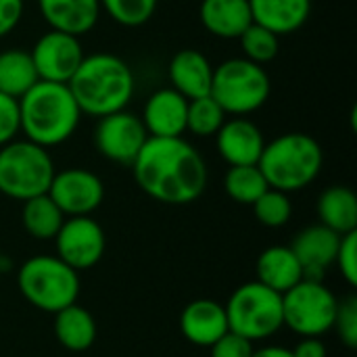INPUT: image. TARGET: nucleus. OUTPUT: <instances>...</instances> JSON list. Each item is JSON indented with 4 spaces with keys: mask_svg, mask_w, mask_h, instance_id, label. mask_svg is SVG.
I'll list each match as a JSON object with an SVG mask.
<instances>
[{
    "mask_svg": "<svg viewBox=\"0 0 357 357\" xmlns=\"http://www.w3.org/2000/svg\"><path fill=\"white\" fill-rule=\"evenodd\" d=\"M130 167L140 190L165 205H188L207 188L205 159L182 136H149Z\"/></svg>",
    "mask_w": 357,
    "mask_h": 357,
    "instance_id": "1",
    "label": "nucleus"
},
{
    "mask_svg": "<svg viewBox=\"0 0 357 357\" xmlns=\"http://www.w3.org/2000/svg\"><path fill=\"white\" fill-rule=\"evenodd\" d=\"M82 115L67 84L38 79L19 98L21 132L44 149L67 142L75 134Z\"/></svg>",
    "mask_w": 357,
    "mask_h": 357,
    "instance_id": "2",
    "label": "nucleus"
},
{
    "mask_svg": "<svg viewBox=\"0 0 357 357\" xmlns=\"http://www.w3.org/2000/svg\"><path fill=\"white\" fill-rule=\"evenodd\" d=\"M67 86L82 113L100 119L130 105L134 96V73L121 56L94 52L84 56Z\"/></svg>",
    "mask_w": 357,
    "mask_h": 357,
    "instance_id": "3",
    "label": "nucleus"
},
{
    "mask_svg": "<svg viewBox=\"0 0 357 357\" xmlns=\"http://www.w3.org/2000/svg\"><path fill=\"white\" fill-rule=\"evenodd\" d=\"M324 151L316 138L303 132H289L266 142L257 161L270 188L295 192L310 186L322 172Z\"/></svg>",
    "mask_w": 357,
    "mask_h": 357,
    "instance_id": "4",
    "label": "nucleus"
},
{
    "mask_svg": "<svg viewBox=\"0 0 357 357\" xmlns=\"http://www.w3.org/2000/svg\"><path fill=\"white\" fill-rule=\"evenodd\" d=\"M17 287L23 299L46 314H56L79 297V276L56 255L29 257L19 274Z\"/></svg>",
    "mask_w": 357,
    "mask_h": 357,
    "instance_id": "5",
    "label": "nucleus"
},
{
    "mask_svg": "<svg viewBox=\"0 0 357 357\" xmlns=\"http://www.w3.org/2000/svg\"><path fill=\"white\" fill-rule=\"evenodd\" d=\"M54 163L48 149L23 138L0 146V192L15 201L46 195L54 178Z\"/></svg>",
    "mask_w": 357,
    "mask_h": 357,
    "instance_id": "6",
    "label": "nucleus"
},
{
    "mask_svg": "<svg viewBox=\"0 0 357 357\" xmlns=\"http://www.w3.org/2000/svg\"><path fill=\"white\" fill-rule=\"evenodd\" d=\"M272 84L268 71L249 59H228L213 67L209 94L226 115L245 117L266 105Z\"/></svg>",
    "mask_w": 357,
    "mask_h": 357,
    "instance_id": "7",
    "label": "nucleus"
},
{
    "mask_svg": "<svg viewBox=\"0 0 357 357\" xmlns=\"http://www.w3.org/2000/svg\"><path fill=\"white\" fill-rule=\"evenodd\" d=\"M228 328L251 343L270 339L284 326L282 295L261 282L238 287L224 305Z\"/></svg>",
    "mask_w": 357,
    "mask_h": 357,
    "instance_id": "8",
    "label": "nucleus"
},
{
    "mask_svg": "<svg viewBox=\"0 0 357 357\" xmlns=\"http://www.w3.org/2000/svg\"><path fill=\"white\" fill-rule=\"evenodd\" d=\"M339 299L322 280H301L282 295L284 326L301 337H322L335 326Z\"/></svg>",
    "mask_w": 357,
    "mask_h": 357,
    "instance_id": "9",
    "label": "nucleus"
},
{
    "mask_svg": "<svg viewBox=\"0 0 357 357\" xmlns=\"http://www.w3.org/2000/svg\"><path fill=\"white\" fill-rule=\"evenodd\" d=\"M146 140L149 134L142 119L126 109L100 117L94 130L96 151L105 159L121 165H132Z\"/></svg>",
    "mask_w": 357,
    "mask_h": 357,
    "instance_id": "10",
    "label": "nucleus"
},
{
    "mask_svg": "<svg viewBox=\"0 0 357 357\" xmlns=\"http://www.w3.org/2000/svg\"><path fill=\"white\" fill-rule=\"evenodd\" d=\"M56 257L63 259L75 272L94 268L107 249L105 230L90 215L67 218L54 236Z\"/></svg>",
    "mask_w": 357,
    "mask_h": 357,
    "instance_id": "11",
    "label": "nucleus"
},
{
    "mask_svg": "<svg viewBox=\"0 0 357 357\" xmlns=\"http://www.w3.org/2000/svg\"><path fill=\"white\" fill-rule=\"evenodd\" d=\"M46 195L56 203L65 218L92 215L105 199V184L90 169L69 167L54 172Z\"/></svg>",
    "mask_w": 357,
    "mask_h": 357,
    "instance_id": "12",
    "label": "nucleus"
},
{
    "mask_svg": "<svg viewBox=\"0 0 357 357\" xmlns=\"http://www.w3.org/2000/svg\"><path fill=\"white\" fill-rule=\"evenodd\" d=\"M38 79L67 84L84 61V48L77 36L50 29L40 36L29 50Z\"/></svg>",
    "mask_w": 357,
    "mask_h": 357,
    "instance_id": "13",
    "label": "nucleus"
},
{
    "mask_svg": "<svg viewBox=\"0 0 357 357\" xmlns=\"http://www.w3.org/2000/svg\"><path fill=\"white\" fill-rule=\"evenodd\" d=\"M266 140L257 123L247 117L226 119L215 134V149L220 157L232 165H257Z\"/></svg>",
    "mask_w": 357,
    "mask_h": 357,
    "instance_id": "14",
    "label": "nucleus"
},
{
    "mask_svg": "<svg viewBox=\"0 0 357 357\" xmlns=\"http://www.w3.org/2000/svg\"><path fill=\"white\" fill-rule=\"evenodd\" d=\"M339 245H341V234L333 232L322 224L303 228L291 245L295 257L303 268V278L322 280L324 272L337 259Z\"/></svg>",
    "mask_w": 357,
    "mask_h": 357,
    "instance_id": "15",
    "label": "nucleus"
},
{
    "mask_svg": "<svg viewBox=\"0 0 357 357\" xmlns=\"http://www.w3.org/2000/svg\"><path fill=\"white\" fill-rule=\"evenodd\" d=\"M188 98L174 88H161L153 92L142 109V123L149 136L176 138L186 132Z\"/></svg>",
    "mask_w": 357,
    "mask_h": 357,
    "instance_id": "16",
    "label": "nucleus"
},
{
    "mask_svg": "<svg viewBox=\"0 0 357 357\" xmlns=\"http://www.w3.org/2000/svg\"><path fill=\"white\" fill-rule=\"evenodd\" d=\"M180 331L188 343L197 347H211L230 331L224 305L211 299L190 301L180 314Z\"/></svg>",
    "mask_w": 357,
    "mask_h": 357,
    "instance_id": "17",
    "label": "nucleus"
},
{
    "mask_svg": "<svg viewBox=\"0 0 357 357\" xmlns=\"http://www.w3.org/2000/svg\"><path fill=\"white\" fill-rule=\"evenodd\" d=\"M167 73H169L172 88L178 90L188 100L207 96L211 90L213 65L201 50L195 48L178 50L169 61Z\"/></svg>",
    "mask_w": 357,
    "mask_h": 357,
    "instance_id": "18",
    "label": "nucleus"
},
{
    "mask_svg": "<svg viewBox=\"0 0 357 357\" xmlns=\"http://www.w3.org/2000/svg\"><path fill=\"white\" fill-rule=\"evenodd\" d=\"M40 13L50 29L84 36L94 29L100 17V0H38Z\"/></svg>",
    "mask_w": 357,
    "mask_h": 357,
    "instance_id": "19",
    "label": "nucleus"
},
{
    "mask_svg": "<svg viewBox=\"0 0 357 357\" xmlns=\"http://www.w3.org/2000/svg\"><path fill=\"white\" fill-rule=\"evenodd\" d=\"M199 19L211 36L222 40H238L253 23L249 0H201Z\"/></svg>",
    "mask_w": 357,
    "mask_h": 357,
    "instance_id": "20",
    "label": "nucleus"
},
{
    "mask_svg": "<svg viewBox=\"0 0 357 357\" xmlns=\"http://www.w3.org/2000/svg\"><path fill=\"white\" fill-rule=\"evenodd\" d=\"M253 23L274 31L278 38L295 33L312 15V0H249Z\"/></svg>",
    "mask_w": 357,
    "mask_h": 357,
    "instance_id": "21",
    "label": "nucleus"
},
{
    "mask_svg": "<svg viewBox=\"0 0 357 357\" xmlns=\"http://www.w3.org/2000/svg\"><path fill=\"white\" fill-rule=\"evenodd\" d=\"M257 282L284 295L303 280V268L291 247H270L257 257Z\"/></svg>",
    "mask_w": 357,
    "mask_h": 357,
    "instance_id": "22",
    "label": "nucleus"
},
{
    "mask_svg": "<svg viewBox=\"0 0 357 357\" xmlns=\"http://www.w3.org/2000/svg\"><path fill=\"white\" fill-rule=\"evenodd\" d=\"M54 337L67 351H88L96 341V322L88 310L71 303L54 314Z\"/></svg>",
    "mask_w": 357,
    "mask_h": 357,
    "instance_id": "23",
    "label": "nucleus"
},
{
    "mask_svg": "<svg viewBox=\"0 0 357 357\" xmlns=\"http://www.w3.org/2000/svg\"><path fill=\"white\" fill-rule=\"evenodd\" d=\"M320 224L337 234L357 230V197L347 186H331L318 199Z\"/></svg>",
    "mask_w": 357,
    "mask_h": 357,
    "instance_id": "24",
    "label": "nucleus"
},
{
    "mask_svg": "<svg viewBox=\"0 0 357 357\" xmlns=\"http://www.w3.org/2000/svg\"><path fill=\"white\" fill-rule=\"evenodd\" d=\"M36 82L38 73L27 50L8 48L0 52V92L21 98Z\"/></svg>",
    "mask_w": 357,
    "mask_h": 357,
    "instance_id": "25",
    "label": "nucleus"
},
{
    "mask_svg": "<svg viewBox=\"0 0 357 357\" xmlns=\"http://www.w3.org/2000/svg\"><path fill=\"white\" fill-rule=\"evenodd\" d=\"M21 222L29 236L38 241H52L61 230L65 215L48 195H38L23 201Z\"/></svg>",
    "mask_w": 357,
    "mask_h": 357,
    "instance_id": "26",
    "label": "nucleus"
},
{
    "mask_svg": "<svg viewBox=\"0 0 357 357\" xmlns=\"http://www.w3.org/2000/svg\"><path fill=\"white\" fill-rule=\"evenodd\" d=\"M224 188L232 201L241 205H253L270 186L257 165H232L226 172Z\"/></svg>",
    "mask_w": 357,
    "mask_h": 357,
    "instance_id": "27",
    "label": "nucleus"
},
{
    "mask_svg": "<svg viewBox=\"0 0 357 357\" xmlns=\"http://www.w3.org/2000/svg\"><path fill=\"white\" fill-rule=\"evenodd\" d=\"M224 121H226V113L211 94L188 100L186 132H190L192 136H199V138L215 136Z\"/></svg>",
    "mask_w": 357,
    "mask_h": 357,
    "instance_id": "28",
    "label": "nucleus"
},
{
    "mask_svg": "<svg viewBox=\"0 0 357 357\" xmlns=\"http://www.w3.org/2000/svg\"><path fill=\"white\" fill-rule=\"evenodd\" d=\"M238 40H241V48L245 52V59H249L257 65H266V63L274 61L278 54V48H280L278 36L259 23H251L241 33Z\"/></svg>",
    "mask_w": 357,
    "mask_h": 357,
    "instance_id": "29",
    "label": "nucleus"
},
{
    "mask_svg": "<svg viewBox=\"0 0 357 357\" xmlns=\"http://www.w3.org/2000/svg\"><path fill=\"white\" fill-rule=\"evenodd\" d=\"M251 207L257 222L266 228H282L293 215V203L289 199V192L276 188H268Z\"/></svg>",
    "mask_w": 357,
    "mask_h": 357,
    "instance_id": "30",
    "label": "nucleus"
},
{
    "mask_svg": "<svg viewBox=\"0 0 357 357\" xmlns=\"http://www.w3.org/2000/svg\"><path fill=\"white\" fill-rule=\"evenodd\" d=\"M100 8L123 27H140L155 15L157 0H100Z\"/></svg>",
    "mask_w": 357,
    "mask_h": 357,
    "instance_id": "31",
    "label": "nucleus"
},
{
    "mask_svg": "<svg viewBox=\"0 0 357 357\" xmlns=\"http://www.w3.org/2000/svg\"><path fill=\"white\" fill-rule=\"evenodd\" d=\"M333 328L337 331V335L349 349H357V299L354 295L339 301Z\"/></svg>",
    "mask_w": 357,
    "mask_h": 357,
    "instance_id": "32",
    "label": "nucleus"
},
{
    "mask_svg": "<svg viewBox=\"0 0 357 357\" xmlns=\"http://www.w3.org/2000/svg\"><path fill=\"white\" fill-rule=\"evenodd\" d=\"M19 132H21L19 98L0 92V146L15 140Z\"/></svg>",
    "mask_w": 357,
    "mask_h": 357,
    "instance_id": "33",
    "label": "nucleus"
},
{
    "mask_svg": "<svg viewBox=\"0 0 357 357\" xmlns=\"http://www.w3.org/2000/svg\"><path fill=\"white\" fill-rule=\"evenodd\" d=\"M335 264L339 266V270H341L343 278L349 282V287H357V230L341 236V245H339Z\"/></svg>",
    "mask_w": 357,
    "mask_h": 357,
    "instance_id": "34",
    "label": "nucleus"
},
{
    "mask_svg": "<svg viewBox=\"0 0 357 357\" xmlns=\"http://www.w3.org/2000/svg\"><path fill=\"white\" fill-rule=\"evenodd\" d=\"M211 357H251L253 356V343L236 333H226L222 339H218L211 347Z\"/></svg>",
    "mask_w": 357,
    "mask_h": 357,
    "instance_id": "35",
    "label": "nucleus"
},
{
    "mask_svg": "<svg viewBox=\"0 0 357 357\" xmlns=\"http://www.w3.org/2000/svg\"><path fill=\"white\" fill-rule=\"evenodd\" d=\"M23 10V0H0V38L10 33L19 25Z\"/></svg>",
    "mask_w": 357,
    "mask_h": 357,
    "instance_id": "36",
    "label": "nucleus"
},
{
    "mask_svg": "<svg viewBox=\"0 0 357 357\" xmlns=\"http://www.w3.org/2000/svg\"><path fill=\"white\" fill-rule=\"evenodd\" d=\"M295 357H326V345L320 341V337H303V341L293 349Z\"/></svg>",
    "mask_w": 357,
    "mask_h": 357,
    "instance_id": "37",
    "label": "nucleus"
},
{
    "mask_svg": "<svg viewBox=\"0 0 357 357\" xmlns=\"http://www.w3.org/2000/svg\"><path fill=\"white\" fill-rule=\"evenodd\" d=\"M251 357H295L291 349H284V347H276V345H268V347H261V349H253V356Z\"/></svg>",
    "mask_w": 357,
    "mask_h": 357,
    "instance_id": "38",
    "label": "nucleus"
},
{
    "mask_svg": "<svg viewBox=\"0 0 357 357\" xmlns=\"http://www.w3.org/2000/svg\"><path fill=\"white\" fill-rule=\"evenodd\" d=\"M0 264H2V255H0Z\"/></svg>",
    "mask_w": 357,
    "mask_h": 357,
    "instance_id": "39",
    "label": "nucleus"
}]
</instances>
